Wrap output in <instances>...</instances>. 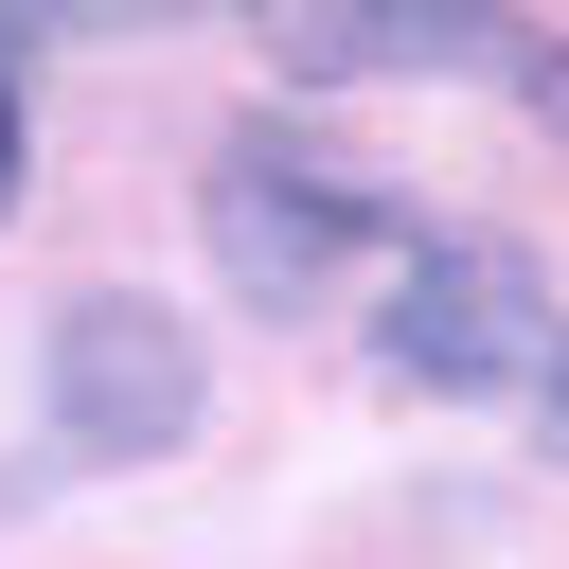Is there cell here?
<instances>
[{
	"instance_id": "cell-5",
	"label": "cell",
	"mask_w": 569,
	"mask_h": 569,
	"mask_svg": "<svg viewBox=\"0 0 569 569\" xmlns=\"http://www.w3.org/2000/svg\"><path fill=\"white\" fill-rule=\"evenodd\" d=\"M533 107H551V124H569V53H533Z\"/></svg>"
},
{
	"instance_id": "cell-2",
	"label": "cell",
	"mask_w": 569,
	"mask_h": 569,
	"mask_svg": "<svg viewBox=\"0 0 569 569\" xmlns=\"http://www.w3.org/2000/svg\"><path fill=\"white\" fill-rule=\"evenodd\" d=\"M53 427H71L89 462H160V445L196 427V338H178L160 302H71V320H53Z\"/></svg>"
},
{
	"instance_id": "cell-3",
	"label": "cell",
	"mask_w": 569,
	"mask_h": 569,
	"mask_svg": "<svg viewBox=\"0 0 569 569\" xmlns=\"http://www.w3.org/2000/svg\"><path fill=\"white\" fill-rule=\"evenodd\" d=\"M213 249H231V284H267V302H320L338 267H373L391 284V213H356V196H320V178H284V160H231L213 178Z\"/></svg>"
},
{
	"instance_id": "cell-4",
	"label": "cell",
	"mask_w": 569,
	"mask_h": 569,
	"mask_svg": "<svg viewBox=\"0 0 569 569\" xmlns=\"http://www.w3.org/2000/svg\"><path fill=\"white\" fill-rule=\"evenodd\" d=\"M480 36H516V18H267L284 71H462Z\"/></svg>"
},
{
	"instance_id": "cell-6",
	"label": "cell",
	"mask_w": 569,
	"mask_h": 569,
	"mask_svg": "<svg viewBox=\"0 0 569 569\" xmlns=\"http://www.w3.org/2000/svg\"><path fill=\"white\" fill-rule=\"evenodd\" d=\"M0 196H18V89H0Z\"/></svg>"
},
{
	"instance_id": "cell-1",
	"label": "cell",
	"mask_w": 569,
	"mask_h": 569,
	"mask_svg": "<svg viewBox=\"0 0 569 569\" xmlns=\"http://www.w3.org/2000/svg\"><path fill=\"white\" fill-rule=\"evenodd\" d=\"M373 373H391V391H516V409H551V391H569V302H551L533 249H480V231L391 249V284H373Z\"/></svg>"
}]
</instances>
